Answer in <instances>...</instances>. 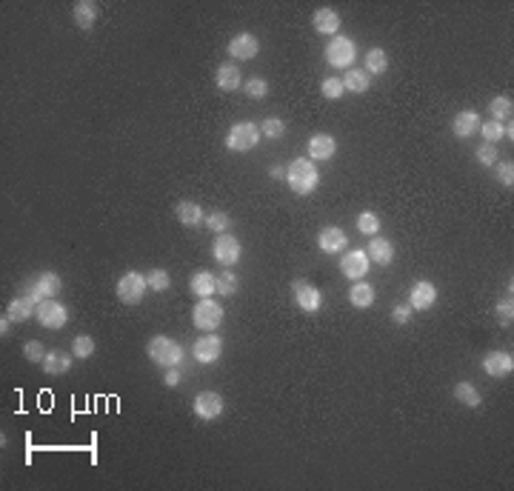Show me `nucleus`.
<instances>
[{
  "mask_svg": "<svg viewBox=\"0 0 514 491\" xmlns=\"http://www.w3.org/2000/svg\"><path fill=\"white\" fill-rule=\"evenodd\" d=\"M214 86L220 92H234V89H243V78H240V69L234 63H220L217 72H214Z\"/></svg>",
  "mask_w": 514,
  "mask_h": 491,
  "instance_id": "obj_21",
  "label": "nucleus"
},
{
  "mask_svg": "<svg viewBox=\"0 0 514 491\" xmlns=\"http://www.w3.org/2000/svg\"><path fill=\"white\" fill-rule=\"evenodd\" d=\"M35 320L43 326V329H63L66 323H69V309L63 306V303H58L55 297H49V300H43V303H38V312H35Z\"/></svg>",
  "mask_w": 514,
  "mask_h": 491,
  "instance_id": "obj_7",
  "label": "nucleus"
},
{
  "mask_svg": "<svg viewBox=\"0 0 514 491\" xmlns=\"http://www.w3.org/2000/svg\"><path fill=\"white\" fill-rule=\"evenodd\" d=\"M211 255H214V260L220 263V266H234L237 260H240V255H243V246H240V240L234 237V234H229V231H223V234H217V240H214V246H211Z\"/></svg>",
  "mask_w": 514,
  "mask_h": 491,
  "instance_id": "obj_8",
  "label": "nucleus"
},
{
  "mask_svg": "<svg viewBox=\"0 0 514 491\" xmlns=\"http://www.w3.org/2000/svg\"><path fill=\"white\" fill-rule=\"evenodd\" d=\"M389 72V55L386 49H369L366 55V75H386Z\"/></svg>",
  "mask_w": 514,
  "mask_h": 491,
  "instance_id": "obj_30",
  "label": "nucleus"
},
{
  "mask_svg": "<svg viewBox=\"0 0 514 491\" xmlns=\"http://www.w3.org/2000/svg\"><path fill=\"white\" fill-rule=\"evenodd\" d=\"M480 134H483V143H497V140H503L505 137V132H503V123H497V120H488V123H480Z\"/></svg>",
  "mask_w": 514,
  "mask_h": 491,
  "instance_id": "obj_41",
  "label": "nucleus"
},
{
  "mask_svg": "<svg viewBox=\"0 0 514 491\" xmlns=\"http://www.w3.org/2000/svg\"><path fill=\"white\" fill-rule=\"evenodd\" d=\"M192 323L200 329V332H214L220 323H223V306L214 303L211 297H200L192 309Z\"/></svg>",
  "mask_w": 514,
  "mask_h": 491,
  "instance_id": "obj_5",
  "label": "nucleus"
},
{
  "mask_svg": "<svg viewBox=\"0 0 514 491\" xmlns=\"http://www.w3.org/2000/svg\"><path fill=\"white\" fill-rule=\"evenodd\" d=\"M146 354L154 366L160 369H172V366H180L186 360V349L180 343H174L172 337L166 334H154L149 343H146Z\"/></svg>",
  "mask_w": 514,
  "mask_h": 491,
  "instance_id": "obj_2",
  "label": "nucleus"
},
{
  "mask_svg": "<svg viewBox=\"0 0 514 491\" xmlns=\"http://www.w3.org/2000/svg\"><path fill=\"white\" fill-rule=\"evenodd\" d=\"M9 326H12V320H9V317H4V320H0V334H4V337L9 334Z\"/></svg>",
  "mask_w": 514,
  "mask_h": 491,
  "instance_id": "obj_49",
  "label": "nucleus"
},
{
  "mask_svg": "<svg viewBox=\"0 0 514 491\" xmlns=\"http://www.w3.org/2000/svg\"><path fill=\"white\" fill-rule=\"evenodd\" d=\"M306 154H309V160H332V157L337 154V140H335L332 134L320 132V134H315V137L309 140Z\"/></svg>",
  "mask_w": 514,
  "mask_h": 491,
  "instance_id": "obj_20",
  "label": "nucleus"
},
{
  "mask_svg": "<svg viewBox=\"0 0 514 491\" xmlns=\"http://www.w3.org/2000/svg\"><path fill=\"white\" fill-rule=\"evenodd\" d=\"M355 58H357V46H355L352 38L337 35V38H332V41L326 43V60H329V66H335V69H352Z\"/></svg>",
  "mask_w": 514,
  "mask_h": 491,
  "instance_id": "obj_4",
  "label": "nucleus"
},
{
  "mask_svg": "<svg viewBox=\"0 0 514 491\" xmlns=\"http://www.w3.org/2000/svg\"><path fill=\"white\" fill-rule=\"evenodd\" d=\"M163 383H166V389H177V386H180V366H172V369H166V374H163Z\"/></svg>",
  "mask_w": 514,
  "mask_h": 491,
  "instance_id": "obj_47",
  "label": "nucleus"
},
{
  "mask_svg": "<svg viewBox=\"0 0 514 491\" xmlns=\"http://www.w3.org/2000/svg\"><path fill=\"white\" fill-rule=\"evenodd\" d=\"M454 400L463 403L466 408H477V406L483 403V394H480V389H477L474 383L460 380V383H454Z\"/></svg>",
  "mask_w": 514,
  "mask_h": 491,
  "instance_id": "obj_28",
  "label": "nucleus"
},
{
  "mask_svg": "<svg viewBox=\"0 0 514 491\" xmlns=\"http://www.w3.org/2000/svg\"><path fill=\"white\" fill-rule=\"evenodd\" d=\"M320 95H323L326 100H340V97L346 95L343 80H340V78H326V80L320 83Z\"/></svg>",
  "mask_w": 514,
  "mask_h": 491,
  "instance_id": "obj_40",
  "label": "nucleus"
},
{
  "mask_svg": "<svg viewBox=\"0 0 514 491\" xmlns=\"http://www.w3.org/2000/svg\"><path fill=\"white\" fill-rule=\"evenodd\" d=\"M488 115H491V120H497V123L511 120V97L497 95V97L488 103Z\"/></svg>",
  "mask_w": 514,
  "mask_h": 491,
  "instance_id": "obj_32",
  "label": "nucleus"
},
{
  "mask_svg": "<svg viewBox=\"0 0 514 491\" xmlns=\"http://www.w3.org/2000/svg\"><path fill=\"white\" fill-rule=\"evenodd\" d=\"M437 303V286L431 280H417L411 289H409V306L411 312H426Z\"/></svg>",
  "mask_w": 514,
  "mask_h": 491,
  "instance_id": "obj_13",
  "label": "nucleus"
},
{
  "mask_svg": "<svg viewBox=\"0 0 514 491\" xmlns=\"http://www.w3.org/2000/svg\"><path fill=\"white\" fill-rule=\"evenodd\" d=\"M261 126L251 123V120H240L229 129L226 134V149L234 152V154H243V152H251L257 143H261Z\"/></svg>",
  "mask_w": 514,
  "mask_h": 491,
  "instance_id": "obj_3",
  "label": "nucleus"
},
{
  "mask_svg": "<svg viewBox=\"0 0 514 491\" xmlns=\"http://www.w3.org/2000/svg\"><path fill=\"white\" fill-rule=\"evenodd\" d=\"M226 52L231 60H251V58H257V52H261V41H257L251 32H237L229 41Z\"/></svg>",
  "mask_w": 514,
  "mask_h": 491,
  "instance_id": "obj_10",
  "label": "nucleus"
},
{
  "mask_svg": "<svg viewBox=\"0 0 514 491\" xmlns=\"http://www.w3.org/2000/svg\"><path fill=\"white\" fill-rule=\"evenodd\" d=\"M72 354H75V360L92 357V354H95V340H92L89 334H78V337L72 340Z\"/></svg>",
  "mask_w": 514,
  "mask_h": 491,
  "instance_id": "obj_36",
  "label": "nucleus"
},
{
  "mask_svg": "<svg viewBox=\"0 0 514 491\" xmlns=\"http://www.w3.org/2000/svg\"><path fill=\"white\" fill-rule=\"evenodd\" d=\"M318 246H320V252H326V255H340L349 246V237H346V231L340 226H326L318 234Z\"/></svg>",
  "mask_w": 514,
  "mask_h": 491,
  "instance_id": "obj_16",
  "label": "nucleus"
},
{
  "mask_svg": "<svg viewBox=\"0 0 514 491\" xmlns=\"http://www.w3.org/2000/svg\"><path fill=\"white\" fill-rule=\"evenodd\" d=\"M483 371H486L488 377H508V374L514 371V357H511L508 352L494 349V352H488V354L483 357Z\"/></svg>",
  "mask_w": 514,
  "mask_h": 491,
  "instance_id": "obj_18",
  "label": "nucleus"
},
{
  "mask_svg": "<svg viewBox=\"0 0 514 491\" xmlns=\"http://www.w3.org/2000/svg\"><path fill=\"white\" fill-rule=\"evenodd\" d=\"M61 289H63L61 275H55V272H41V275L32 280V286H29L26 295H29L35 303H43V300H49V297H58Z\"/></svg>",
  "mask_w": 514,
  "mask_h": 491,
  "instance_id": "obj_9",
  "label": "nucleus"
},
{
  "mask_svg": "<svg viewBox=\"0 0 514 491\" xmlns=\"http://www.w3.org/2000/svg\"><path fill=\"white\" fill-rule=\"evenodd\" d=\"M206 226H209L211 231L223 234V231H229V226H231V217H229V211H223V208H214V211H209V214H206Z\"/></svg>",
  "mask_w": 514,
  "mask_h": 491,
  "instance_id": "obj_35",
  "label": "nucleus"
},
{
  "mask_svg": "<svg viewBox=\"0 0 514 491\" xmlns=\"http://www.w3.org/2000/svg\"><path fill=\"white\" fill-rule=\"evenodd\" d=\"M392 320H394L397 326H406V323L411 320V306H409V303L394 306V309H392Z\"/></svg>",
  "mask_w": 514,
  "mask_h": 491,
  "instance_id": "obj_46",
  "label": "nucleus"
},
{
  "mask_svg": "<svg viewBox=\"0 0 514 491\" xmlns=\"http://www.w3.org/2000/svg\"><path fill=\"white\" fill-rule=\"evenodd\" d=\"M340 80H343V89L352 95H366L372 86V78L366 75V69H346V75Z\"/></svg>",
  "mask_w": 514,
  "mask_h": 491,
  "instance_id": "obj_27",
  "label": "nucleus"
},
{
  "mask_svg": "<svg viewBox=\"0 0 514 491\" xmlns=\"http://www.w3.org/2000/svg\"><path fill=\"white\" fill-rule=\"evenodd\" d=\"M286 183H289V189H292L298 197H309V194L318 189V183H320V174H318L315 160H309V157H295V160L289 163V169H286Z\"/></svg>",
  "mask_w": 514,
  "mask_h": 491,
  "instance_id": "obj_1",
  "label": "nucleus"
},
{
  "mask_svg": "<svg viewBox=\"0 0 514 491\" xmlns=\"http://www.w3.org/2000/svg\"><path fill=\"white\" fill-rule=\"evenodd\" d=\"M474 154H477V163H480V166H494V163H497V149H494L491 143H483Z\"/></svg>",
  "mask_w": 514,
  "mask_h": 491,
  "instance_id": "obj_45",
  "label": "nucleus"
},
{
  "mask_svg": "<svg viewBox=\"0 0 514 491\" xmlns=\"http://www.w3.org/2000/svg\"><path fill=\"white\" fill-rule=\"evenodd\" d=\"M72 360H75V354H69V352H46V357H43L41 369H43L49 377H55V374H66V371L72 369Z\"/></svg>",
  "mask_w": 514,
  "mask_h": 491,
  "instance_id": "obj_24",
  "label": "nucleus"
},
{
  "mask_svg": "<svg viewBox=\"0 0 514 491\" xmlns=\"http://www.w3.org/2000/svg\"><path fill=\"white\" fill-rule=\"evenodd\" d=\"M269 174H272L275 180H280V177H286V169H280V166H272V169H269Z\"/></svg>",
  "mask_w": 514,
  "mask_h": 491,
  "instance_id": "obj_48",
  "label": "nucleus"
},
{
  "mask_svg": "<svg viewBox=\"0 0 514 491\" xmlns=\"http://www.w3.org/2000/svg\"><path fill=\"white\" fill-rule=\"evenodd\" d=\"M312 26H315V32H318V35H323V38H337V35H340L343 21H340V15H337L332 6H323V9H318V12H315Z\"/></svg>",
  "mask_w": 514,
  "mask_h": 491,
  "instance_id": "obj_17",
  "label": "nucleus"
},
{
  "mask_svg": "<svg viewBox=\"0 0 514 491\" xmlns=\"http://www.w3.org/2000/svg\"><path fill=\"white\" fill-rule=\"evenodd\" d=\"M369 269H372V260H369V255H366L363 249H352V252H346L343 260H340V272H343L349 280H363V278L369 275Z\"/></svg>",
  "mask_w": 514,
  "mask_h": 491,
  "instance_id": "obj_12",
  "label": "nucleus"
},
{
  "mask_svg": "<svg viewBox=\"0 0 514 491\" xmlns=\"http://www.w3.org/2000/svg\"><path fill=\"white\" fill-rule=\"evenodd\" d=\"M98 4H92V0H78V4L72 6V18H75V26L78 29H92L98 23Z\"/></svg>",
  "mask_w": 514,
  "mask_h": 491,
  "instance_id": "obj_23",
  "label": "nucleus"
},
{
  "mask_svg": "<svg viewBox=\"0 0 514 491\" xmlns=\"http://www.w3.org/2000/svg\"><path fill=\"white\" fill-rule=\"evenodd\" d=\"M243 92H246L251 100H263V97L269 95V83H266L263 78H251V80L243 86Z\"/></svg>",
  "mask_w": 514,
  "mask_h": 491,
  "instance_id": "obj_42",
  "label": "nucleus"
},
{
  "mask_svg": "<svg viewBox=\"0 0 514 491\" xmlns=\"http://www.w3.org/2000/svg\"><path fill=\"white\" fill-rule=\"evenodd\" d=\"M292 295H295V303H298L303 312H309V315L320 312V306H323L320 289L312 286V283H306V280H295V283H292Z\"/></svg>",
  "mask_w": 514,
  "mask_h": 491,
  "instance_id": "obj_11",
  "label": "nucleus"
},
{
  "mask_svg": "<svg viewBox=\"0 0 514 491\" xmlns=\"http://www.w3.org/2000/svg\"><path fill=\"white\" fill-rule=\"evenodd\" d=\"M146 283H149V292H166L172 286V278H169L166 269H152L146 275Z\"/></svg>",
  "mask_w": 514,
  "mask_h": 491,
  "instance_id": "obj_39",
  "label": "nucleus"
},
{
  "mask_svg": "<svg viewBox=\"0 0 514 491\" xmlns=\"http://www.w3.org/2000/svg\"><path fill=\"white\" fill-rule=\"evenodd\" d=\"M146 289H149V283H146V278H143L140 272H126V275L117 280V300H120L123 306H137V303L143 300Z\"/></svg>",
  "mask_w": 514,
  "mask_h": 491,
  "instance_id": "obj_6",
  "label": "nucleus"
},
{
  "mask_svg": "<svg viewBox=\"0 0 514 491\" xmlns=\"http://www.w3.org/2000/svg\"><path fill=\"white\" fill-rule=\"evenodd\" d=\"M366 255H369V260H372V263H377V266H389V263L394 260V246H392L386 237L374 234V237H372V243H369V249H366Z\"/></svg>",
  "mask_w": 514,
  "mask_h": 491,
  "instance_id": "obj_22",
  "label": "nucleus"
},
{
  "mask_svg": "<svg viewBox=\"0 0 514 491\" xmlns=\"http://www.w3.org/2000/svg\"><path fill=\"white\" fill-rule=\"evenodd\" d=\"M261 134L269 137V140H280V137L286 134V123H283L280 117H266V120L261 123Z\"/></svg>",
  "mask_w": 514,
  "mask_h": 491,
  "instance_id": "obj_37",
  "label": "nucleus"
},
{
  "mask_svg": "<svg viewBox=\"0 0 514 491\" xmlns=\"http://www.w3.org/2000/svg\"><path fill=\"white\" fill-rule=\"evenodd\" d=\"M494 171H497L500 186H505V189L514 186V163H511V160H497V163H494Z\"/></svg>",
  "mask_w": 514,
  "mask_h": 491,
  "instance_id": "obj_43",
  "label": "nucleus"
},
{
  "mask_svg": "<svg viewBox=\"0 0 514 491\" xmlns=\"http://www.w3.org/2000/svg\"><path fill=\"white\" fill-rule=\"evenodd\" d=\"M357 231L366 234V237H374V234L380 231V217H377L374 211H363V214L357 217Z\"/></svg>",
  "mask_w": 514,
  "mask_h": 491,
  "instance_id": "obj_38",
  "label": "nucleus"
},
{
  "mask_svg": "<svg viewBox=\"0 0 514 491\" xmlns=\"http://www.w3.org/2000/svg\"><path fill=\"white\" fill-rule=\"evenodd\" d=\"M480 115L477 112H471V109H463V112H457L454 115V120H451V132H454V137L457 140H468L471 134H477L480 132Z\"/></svg>",
  "mask_w": 514,
  "mask_h": 491,
  "instance_id": "obj_19",
  "label": "nucleus"
},
{
  "mask_svg": "<svg viewBox=\"0 0 514 491\" xmlns=\"http://www.w3.org/2000/svg\"><path fill=\"white\" fill-rule=\"evenodd\" d=\"M497 323L500 326H511V320H514V300H511V286H508V295H503L500 300H497Z\"/></svg>",
  "mask_w": 514,
  "mask_h": 491,
  "instance_id": "obj_33",
  "label": "nucleus"
},
{
  "mask_svg": "<svg viewBox=\"0 0 514 491\" xmlns=\"http://www.w3.org/2000/svg\"><path fill=\"white\" fill-rule=\"evenodd\" d=\"M174 214H177V220H180L183 226H189V228H197V226L206 220L200 203H194V200H180V203L174 206Z\"/></svg>",
  "mask_w": 514,
  "mask_h": 491,
  "instance_id": "obj_25",
  "label": "nucleus"
},
{
  "mask_svg": "<svg viewBox=\"0 0 514 491\" xmlns=\"http://www.w3.org/2000/svg\"><path fill=\"white\" fill-rule=\"evenodd\" d=\"M220 354H223V340L214 337V332H209V337H197L194 346H192V357H194L197 363H206V366H209V363H217Z\"/></svg>",
  "mask_w": 514,
  "mask_h": 491,
  "instance_id": "obj_14",
  "label": "nucleus"
},
{
  "mask_svg": "<svg viewBox=\"0 0 514 491\" xmlns=\"http://www.w3.org/2000/svg\"><path fill=\"white\" fill-rule=\"evenodd\" d=\"M35 312H38V303H35L29 295H23V297H15V300L9 303L6 317H9L12 323H26L29 317H35Z\"/></svg>",
  "mask_w": 514,
  "mask_h": 491,
  "instance_id": "obj_26",
  "label": "nucleus"
},
{
  "mask_svg": "<svg viewBox=\"0 0 514 491\" xmlns=\"http://www.w3.org/2000/svg\"><path fill=\"white\" fill-rule=\"evenodd\" d=\"M192 292H194L197 297H211V295L217 292L214 275H211V272H197V275L192 278Z\"/></svg>",
  "mask_w": 514,
  "mask_h": 491,
  "instance_id": "obj_31",
  "label": "nucleus"
},
{
  "mask_svg": "<svg viewBox=\"0 0 514 491\" xmlns=\"http://www.w3.org/2000/svg\"><path fill=\"white\" fill-rule=\"evenodd\" d=\"M214 283H217V295H226V297H231V295L237 292V286H240V280H237V275H234L231 269L220 272V275L214 278Z\"/></svg>",
  "mask_w": 514,
  "mask_h": 491,
  "instance_id": "obj_34",
  "label": "nucleus"
},
{
  "mask_svg": "<svg viewBox=\"0 0 514 491\" xmlns=\"http://www.w3.org/2000/svg\"><path fill=\"white\" fill-rule=\"evenodd\" d=\"M23 354H26V360H29V363H43V357H46V349H43V343H38V340H29V343L23 346Z\"/></svg>",
  "mask_w": 514,
  "mask_h": 491,
  "instance_id": "obj_44",
  "label": "nucleus"
},
{
  "mask_svg": "<svg viewBox=\"0 0 514 491\" xmlns=\"http://www.w3.org/2000/svg\"><path fill=\"white\" fill-rule=\"evenodd\" d=\"M349 300H352L355 309H372L374 300H377V295H374V289H372L369 283L357 280V283L352 286V292H349Z\"/></svg>",
  "mask_w": 514,
  "mask_h": 491,
  "instance_id": "obj_29",
  "label": "nucleus"
},
{
  "mask_svg": "<svg viewBox=\"0 0 514 491\" xmlns=\"http://www.w3.org/2000/svg\"><path fill=\"white\" fill-rule=\"evenodd\" d=\"M223 406L226 403H223V397L217 391H200L194 397V403H192V408H194V414L200 420H217L223 414Z\"/></svg>",
  "mask_w": 514,
  "mask_h": 491,
  "instance_id": "obj_15",
  "label": "nucleus"
}]
</instances>
